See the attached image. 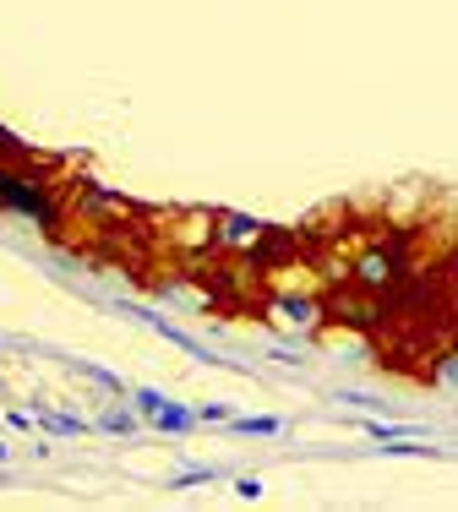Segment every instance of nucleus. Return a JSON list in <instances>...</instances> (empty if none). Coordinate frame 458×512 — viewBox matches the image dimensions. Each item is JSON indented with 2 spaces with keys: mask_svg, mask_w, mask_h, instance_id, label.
Returning <instances> with one entry per match:
<instances>
[{
  "mask_svg": "<svg viewBox=\"0 0 458 512\" xmlns=\"http://www.w3.org/2000/svg\"><path fill=\"white\" fill-rule=\"evenodd\" d=\"M0 213H22V218H33V224H44V229H55V218H60L39 180L22 175V169H6V164H0Z\"/></svg>",
  "mask_w": 458,
  "mask_h": 512,
  "instance_id": "nucleus-1",
  "label": "nucleus"
},
{
  "mask_svg": "<svg viewBox=\"0 0 458 512\" xmlns=\"http://www.w3.org/2000/svg\"><path fill=\"white\" fill-rule=\"evenodd\" d=\"M268 316H273V327H284V333H317V327L328 322V300L322 295H273Z\"/></svg>",
  "mask_w": 458,
  "mask_h": 512,
  "instance_id": "nucleus-2",
  "label": "nucleus"
},
{
  "mask_svg": "<svg viewBox=\"0 0 458 512\" xmlns=\"http://www.w3.org/2000/svg\"><path fill=\"white\" fill-rule=\"evenodd\" d=\"M268 240V224L251 213H213V246L229 251V256H251Z\"/></svg>",
  "mask_w": 458,
  "mask_h": 512,
  "instance_id": "nucleus-3",
  "label": "nucleus"
},
{
  "mask_svg": "<svg viewBox=\"0 0 458 512\" xmlns=\"http://www.w3.org/2000/svg\"><path fill=\"white\" fill-rule=\"evenodd\" d=\"M355 289H366V295H382V289L393 284V278H404V262L393 256V246H366L355 256Z\"/></svg>",
  "mask_w": 458,
  "mask_h": 512,
  "instance_id": "nucleus-4",
  "label": "nucleus"
},
{
  "mask_svg": "<svg viewBox=\"0 0 458 512\" xmlns=\"http://www.w3.org/2000/svg\"><path fill=\"white\" fill-rule=\"evenodd\" d=\"M164 235H170V246L180 251V256H197V251H219L213 246V213H180L170 229H164Z\"/></svg>",
  "mask_w": 458,
  "mask_h": 512,
  "instance_id": "nucleus-5",
  "label": "nucleus"
},
{
  "mask_svg": "<svg viewBox=\"0 0 458 512\" xmlns=\"http://www.w3.org/2000/svg\"><path fill=\"white\" fill-rule=\"evenodd\" d=\"M197 420H202V409H186V404H164L159 414H148V425L159 436H186V431H197Z\"/></svg>",
  "mask_w": 458,
  "mask_h": 512,
  "instance_id": "nucleus-6",
  "label": "nucleus"
},
{
  "mask_svg": "<svg viewBox=\"0 0 458 512\" xmlns=\"http://www.w3.org/2000/svg\"><path fill=\"white\" fill-rule=\"evenodd\" d=\"M39 431H50V436H88L93 425H88V420H77V414H60V409H44V414H39Z\"/></svg>",
  "mask_w": 458,
  "mask_h": 512,
  "instance_id": "nucleus-7",
  "label": "nucleus"
},
{
  "mask_svg": "<svg viewBox=\"0 0 458 512\" xmlns=\"http://www.w3.org/2000/svg\"><path fill=\"white\" fill-rule=\"evenodd\" d=\"M235 431L240 436H279L284 420L279 414H235Z\"/></svg>",
  "mask_w": 458,
  "mask_h": 512,
  "instance_id": "nucleus-8",
  "label": "nucleus"
},
{
  "mask_svg": "<svg viewBox=\"0 0 458 512\" xmlns=\"http://www.w3.org/2000/svg\"><path fill=\"white\" fill-rule=\"evenodd\" d=\"M431 382H437L442 393H458V349H442V355L431 360Z\"/></svg>",
  "mask_w": 458,
  "mask_h": 512,
  "instance_id": "nucleus-9",
  "label": "nucleus"
},
{
  "mask_svg": "<svg viewBox=\"0 0 458 512\" xmlns=\"http://www.w3.org/2000/svg\"><path fill=\"white\" fill-rule=\"evenodd\" d=\"M137 425H142L137 409H104V414H99V431H110V436H131Z\"/></svg>",
  "mask_w": 458,
  "mask_h": 512,
  "instance_id": "nucleus-10",
  "label": "nucleus"
},
{
  "mask_svg": "<svg viewBox=\"0 0 458 512\" xmlns=\"http://www.w3.org/2000/svg\"><path fill=\"white\" fill-rule=\"evenodd\" d=\"M219 463H197V469H180L175 480H170V491H191V485H208V480H219Z\"/></svg>",
  "mask_w": 458,
  "mask_h": 512,
  "instance_id": "nucleus-11",
  "label": "nucleus"
},
{
  "mask_svg": "<svg viewBox=\"0 0 458 512\" xmlns=\"http://www.w3.org/2000/svg\"><path fill=\"white\" fill-rule=\"evenodd\" d=\"M333 398H339L344 409H371V414L382 409V398H371V393H355V387H344V393H333Z\"/></svg>",
  "mask_w": 458,
  "mask_h": 512,
  "instance_id": "nucleus-12",
  "label": "nucleus"
},
{
  "mask_svg": "<svg viewBox=\"0 0 458 512\" xmlns=\"http://www.w3.org/2000/svg\"><path fill=\"white\" fill-rule=\"evenodd\" d=\"M6 425H11V431H22V436H28V431H39V414H28V409H11V414H6Z\"/></svg>",
  "mask_w": 458,
  "mask_h": 512,
  "instance_id": "nucleus-13",
  "label": "nucleus"
},
{
  "mask_svg": "<svg viewBox=\"0 0 458 512\" xmlns=\"http://www.w3.org/2000/svg\"><path fill=\"white\" fill-rule=\"evenodd\" d=\"M235 496H246V502H257V496H262V480H257V474H235Z\"/></svg>",
  "mask_w": 458,
  "mask_h": 512,
  "instance_id": "nucleus-14",
  "label": "nucleus"
},
{
  "mask_svg": "<svg viewBox=\"0 0 458 512\" xmlns=\"http://www.w3.org/2000/svg\"><path fill=\"white\" fill-rule=\"evenodd\" d=\"M202 420H235V409H229V404H208V409H202Z\"/></svg>",
  "mask_w": 458,
  "mask_h": 512,
  "instance_id": "nucleus-15",
  "label": "nucleus"
},
{
  "mask_svg": "<svg viewBox=\"0 0 458 512\" xmlns=\"http://www.w3.org/2000/svg\"><path fill=\"white\" fill-rule=\"evenodd\" d=\"M6 458H11V447H6V442H0V463H6Z\"/></svg>",
  "mask_w": 458,
  "mask_h": 512,
  "instance_id": "nucleus-16",
  "label": "nucleus"
}]
</instances>
